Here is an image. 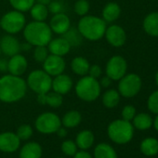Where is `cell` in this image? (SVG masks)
I'll return each mask as SVG.
<instances>
[{"label":"cell","mask_w":158,"mask_h":158,"mask_svg":"<svg viewBox=\"0 0 158 158\" xmlns=\"http://www.w3.org/2000/svg\"><path fill=\"white\" fill-rule=\"evenodd\" d=\"M136 115V109L132 105H127L122 110V118L126 121L133 120L134 116Z\"/></svg>","instance_id":"cell-37"},{"label":"cell","mask_w":158,"mask_h":158,"mask_svg":"<svg viewBox=\"0 0 158 158\" xmlns=\"http://www.w3.org/2000/svg\"><path fill=\"white\" fill-rule=\"evenodd\" d=\"M56 133L58 134V136L59 137H60V138H64V137H66V135H67V131H66V129L64 128V127H59V129L56 131Z\"/></svg>","instance_id":"cell-43"},{"label":"cell","mask_w":158,"mask_h":158,"mask_svg":"<svg viewBox=\"0 0 158 158\" xmlns=\"http://www.w3.org/2000/svg\"><path fill=\"white\" fill-rule=\"evenodd\" d=\"M155 82H156V84H157V86H158V72H157L156 74H155Z\"/></svg>","instance_id":"cell-46"},{"label":"cell","mask_w":158,"mask_h":158,"mask_svg":"<svg viewBox=\"0 0 158 158\" xmlns=\"http://www.w3.org/2000/svg\"><path fill=\"white\" fill-rule=\"evenodd\" d=\"M140 151L146 156H153L158 153V140L154 138H147L140 143Z\"/></svg>","instance_id":"cell-26"},{"label":"cell","mask_w":158,"mask_h":158,"mask_svg":"<svg viewBox=\"0 0 158 158\" xmlns=\"http://www.w3.org/2000/svg\"><path fill=\"white\" fill-rule=\"evenodd\" d=\"M89 67H90V64L89 60L84 57H75L72 60V62H71L72 71L75 74L80 75V76L87 75L89 73Z\"/></svg>","instance_id":"cell-21"},{"label":"cell","mask_w":158,"mask_h":158,"mask_svg":"<svg viewBox=\"0 0 158 158\" xmlns=\"http://www.w3.org/2000/svg\"><path fill=\"white\" fill-rule=\"evenodd\" d=\"M48 49L46 48V46H37L35 48L34 51V59L36 62H41L43 63L44 60L48 58Z\"/></svg>","instance_id":"cell-33"},{"label":"cell","mask_w":158,"mask_h":158,"mask_svg":"<svg viewBox=\"0 0 158 158\" xmlns=\"http://www.w3.org/2000/svg\"><path fill=\"white\" fill-rule=\"evenodd\" d=\"M0 56H1V49H0Z\"/></svg>","instance_id":"cell-47"},{"label":"cell","mask_w":158,"mask_h":158,"mask_svg":"<svg viewBox=\"0 0 158 158\" xmlns=\"http://www.w3.org/2000/svg\"><path fill=\"white\" fill-rule=\"evenodd\" d=\"M61 151L64 154L68 156H73L77 151L76 143L70 139L64 140L61 144Z\"/></svg>","instance_id":"cell-34"},{"label":"cell","mask_w":158,"mask_h":158,"mask_svg":"<svg viewBox=\"0 0 158 158\" xmlns=\"http://www.w3.org/2000/svg\"><path fill=\"white\" fill-rule=\"evenodd\" d=\"M21 139L13 132H4L0 134V151L13 152L20 147Z\"/></svg>","instance_id":"cell-15"},{"label":"cell","mask_w":158,"mask_h":158,"mask_svg":"<svg viewBox=\"0 0 158 158\" xmlns=\"http://www.w3.org/2000/svg\"><path fill=\"white\" fill-rule=\"evenodd\" d=\"M121 14V8L117 3L110 2L106 4L102 10V15L105 23H114L115 22Z\"/></svg>","instance_id":"cell-20"},{"label":"cell","mask_w":158,"mask_h":158,"mask_svg":"<svg viewBox=\"0 0 158 158\" xmlns=\"http://www.w3.org/2000/svg\"><path fill=\"white\" fill-rule=\"evenodd\" d=\"M8 71V60L0 58V72L5 73Z\"/></svg>","instance_id":"cell-42"},{"label":"cell","mask_w":158,"mask_h":158,"mask_svg":"<svg viewBox=\"0 0 158 158\" xmlns=\"http://www.w3.org/2000/svg\"><path fill=\"white\" fill-rule=\"evenodd\" d=\"M76 146L81 150L89 149L94 143V135L90 130H83L76 136Z\"/></svg>","instance_id":"cell-23"},{"label":"cell","mask_w":158,"mask_h":158,"mask_svg":"<svg viewBox=\"0 0 158 158\" xmlns=\"http://www.w3.org/2000/svg\"><path fill=\"white\" fill-rule=\"evenodd\" d=\"M112 79L109 77V76H103L102 78V80H101V82H100V85H101V87H103V88H108L111 84H112Z\"/></svg>","instance_id":"cell-40"},{"label":"cell","mask_w":158,"mask_h":158,"mask_svg":"<svg viewBox=\"0 0 158 158\" xmlns=\"http://www.w3.org/2000/svg\"><path fill=\"white\" fill-rule=\"evenodd\" d=\"M72 88H73V79L69 75L64 74L63 73L54 76V78L52 79L51 89H53V91L60 95L67 94L68 92L71 91Z\"/></svg>","instance_id":"cell-17"},{"label":"cell","mask_w":158,"mask_h":158,"mask_svg":"<svg viewBox=\"0 0 158 158\" xmlns=\"http://www.w3.org/2000/svg\"><path fill=\"white\" fill-rule=\"evenodd\" d=\"M31 16L34 19V21L36 22H45L48 16V6L39 4V3H35L33 7L30 9Z\"/></svg>","instance_id":"cell-28"},{"label":"cell","mask_w":158,"mask_h":158,"mask_svg":"<svg viewBox=\"0 0 158 158\" xmlns=\"http://www.w3.org/2000/svg\"><path fill=\"white\" fill-rule=\"evenodd\" d=\"M104 35L107 42L114 48H120L124 46L127 41V34L125 30L116 24L107 27Z\"/></svg>","instance_id":"cell-12"},{"label":"cell","mask_w":158,"mask_h":158,"mask_svg":"<svg viewBox=\"0 0 158 158\" xmlns=\"http://www.w3.org/2000/svg\"><path fill=\"white\" fill-rule=\"evenodd\" d=\"M48 12L54 15L62 12L63 5L60 2V0H55V1H50V3L48 5Z\"/></svg>","instance_id":"cell-38"},{"label":"cell","mask_w":158,"mask_h":158,"mask_svg":"<svg viewBox=\"0 0 158 158\" xmlns=\"http://www.w3.org/2000/svg\"><path fill=\"white\" fill-rule=\"evenodd\" d=\"M152 126V118L150 114L145 113H140L136 114L133 118V127L139 130L149 129Z\"/></svg>","instance_id":"cell-27"},{"label":"cell","mask_w":158,"mask_h":158,"mask_svg":"<svg viewBox=\"0 0 158 158\" xmlns=\"http://www.w3.org/2000/svg\"><path fill=\"white\" fill-rule=\"evenodd\" d=\"M16 134L21 140H26L33 135V128L30 125L24 124L19 127Z\"/></svg>","instance_id":"cell-35"},{"label":"cell","mask_w":158,"mask_h":158,"mask_svg":"<svg viewBox=\"0 0 158 158\" xmlns=\"http://www.w3.org/2000/svg\"><path fill=\"white\" fill-rule=\"evenodd\" d=\"M101 85L98 79L89 75H84L75 85V93L77 97L84 102H94L101 95Z\"/></svg>","instance_id":"cell-4"},{"label":"cell","mask_w":158,"mask_h":158,"mask_svg":"<svg viewBox=\"0 0 158 158\" xmlns=\"http://www.w3.org/2000/svg\"><path fill=\"white\" fill-rule=\"evenodd\" d=\"M95 158H117L114 149L107 143H100L94 150Z\"/></svg>","instance_id":"cell-25"},{"label":"cell","mask_w":158,"mask_h":158,"mask_svg":"<svg viewBox=\"0 0 158 158\" xmlns=\"http://www.w3.org/2000/svg\"><path fill=\"white\" fill-rule=\"evenodd\" d=\"M106 23L102 18L94 15H85L78 22L77 31L82 37L90 40L98 41L104 36L106 31Z\"/></svg>","instance_id":"cell-2"},{"label":"cell","mask_w":158,"mask_h":158,"mask_svg":"<svg viewBox=\"0 0 158 158\" xmlns=\"http://www.w3.org/2000/svg\"><path fill=\"white\" fill-rule=\"evenodd\" d=\"M147 105H148V109L152 113L158 114V90L152 92L150 95L147 102Z\"/></svg>","instance_id":"cell-36"},{"label":"cell","mask_w":158,"mask_h":158,"mask_svg":"<svg viewBox=\"0 0 158 158\" xmlns=\"http://www.w3.org/2000/svg\"><path fill=\"white\" fill-rule=\"evenodd\" d=\"M20 41L12 35H6L0 39V49L6 56L11 57L20 53L22 47Z\"/></svg>","instance_id":"cell-14"},{"label":"cell","mask_w":158,"mask_h":158,"mask_svg":"<svg viewBox=\"0 0 158 158\" xmlns=\"http://www.w3.org/2000/svg\"><path fill=\"white\" fill-rule=\"evenodd\" d=\"M27 67L28 62L26 58L20 53L11 56L10 59L8 60V71L10 74L21 76L25 73Z\"/></svg>","instance_id":"cell-16"},{"label":"cell","mask_w":158,"mask_h":158,"mask_svg":"<svg viewBox=\"0 0 158 158\" xmlns=\"http://www.w3.org/2000/svg\"><path fill=\"white\" fill-rule=\"evenodd\" d=\"M143 29L151 36H158V12L148 14L143 20Z\"/></svg>","instance_id":"cell-19"},{"label":"cell","mask_w":158,"mask_h":158,"mask_svg":"<svg viewBox=\"0 0 158 158\" xmlns=\"http://www.w3.org/2000/svg\"><path fill=\"white\" fill-rule=\"evenodd\" d=\"M72 46L65 37H57L51 39L48 44V52L52 55L57 56H65L71 49Z\"/></svg>","instance_id":"cell-18"},{"label":"cell","mask_w":158,"mask_h":158,"mask_svg":"<svg viewBox=\"0 0 158 158\" xmlns=\"http://www.w3.org/2000/svg\"><path fill=\"white\" fill-rule=\"evenodd\" d=\"M26 84L35 93L45 94L51 90L52 77L44 70H35L29 73Z\"/></svg>","instance_id":"cell-6"},{"label":"cell","mask_w":158,"mask_h":158,"mask_svg":"<svg viewBox=\"0 0 158 158\" xmlns=\"http://www.w3.org/2000/svg\"><path fill=\"white\" fill-rule=\"evenodd\" d=\"M42 148L37 142L26 143L20 152V158H41Z\"/></svg>","instance_id":"cell-22"},{"label":"cell","mask_w":158,"mask_h":158,"mask_svg":"<svg viewBox=\"0 0 158 158\" xmlns=\"http://www.w3.org/2000/svg\"><path fill=\"white\" fill-rule=\"evenodd\" d=\"M23 35L32 46H48L52 39V31L45 22H31L23 28Z\"/></svg>","instance_id":"cell-3"},{"label":"cell","mask_w":158,"mask_h":158,"mask_svg":"<svg viewBox=\"0 0 158 158\" xmlns=\"http://www.w3.org/2000/svg\"><path fill=\"white\" fill-rule=\"evenodd\" d=\"M102 73V70L101 68V66L97 65V64H94V65H91L89 67V75L93 77V78H96L98 79L99 77H101Z\"/></svg>","instance_id":"cell-39"},{"label":"cell","mask_w":158,"mask_h":158,"mask_svg":"<svg viewBox=\"0 0 158 158\" xmlns=\"http://www.w3.org/2000/svg\"><path fill=\"white\" fill-rule=\"evenodd\" d=\"M65 60L63 57L57 55H48L43 62V70L51 77L62 73L65 70Z\"/></svg>","instance_id":"cell-11"},{"label":"cell","mask_w":158,"mask_h":158,"mask_svg":"<svg viewBox=\"0 0 158 158\" xmlns=\"http://www.w3.org/2000/svg\"><path fill=\"white\" fill-rule=\"evenodd\" d=\"M35 1H36L37 3H39V4H43V5L48 6V5L50 3L51 0H35Z\"/></svg>","instance_id":"cell-44"},{"label":"cell","mask_w":158,"mask_h":158,"mask_svg":"<svg viewBox=\"0 0 158 158\" xmlns=\"http://www.w3.org/2000/svg\"><path fill=\"white\" fill-rule=\"evenodd\" d=\"M73 158H92V156L90 155V153H89L86 151H81V152H76L75 154L73 155Z\"/></svg>","instance_id":"cell-41"},{"label":"cell","mask_w":158,"mask_h":158,"mask_svg":"<svg viewBox=\"0 0 158 158\" xmlns=\"http://www.w3.org/2000/svg\"><path fill=\"white\" fill-rule=\"evenodd\" d=\"M9 1L15 10L21 12L29 11L33 5L35 3V0H9Z\"/></svg>","instance_id":"cell-31"},{"label":"cell","mask_w":158,"mask_h":158,"mask_svg":"<svg viewBox=\"0 0 158 158\" xmlns=\"http://www.w3.org/2000/svg\"><path fill=\"white\" fill-rule=\"evenodd\" d=\"M26 25V19L23 12L11 10L4 14L0 20V27L10 35H15L23 30Z\"/></svg>","instance_id":"cell-7"},{"label":"cell","mask_w":158,"mask_h":158,"mask_svg":"<svg viewBox=\"0 0 158 158\" xmlns=\"http://www.w3.org/2000/svg\"><path fill=\"white\" fill-rule=\"evenodd\" d=\"M44 97H45V104H48L52 108L60 107L63 102L62 95H60L55 91H53V92L48 91V93H45Z\"/></svg>","instance_id":"cell-30"},{"label":"cell","mask_w":158,"mask_h":158,"mask_svg":"<svg viewBox=\"0 0 158 158\" xmlns=\"http://www.w3.org/2000/svg\"><path fill=\"white\" fill-rule=\"evenodd\" d=\"M141 78L137 73H126L118 84V92L125 98L136 96L141 89Z\"/></svg>","instance_id":"cell-8"},{"label":"cell","mask_w":158,"mask_h":158,"mask_svg":"<svg viewBox=\"0 0 158 158\" xmlns=\"http://www.w3.org/2000/svg\"><path fill=\"white\" fill-rule=\"evenodd\" d=\"M89 3L88 0H77L74 4V7H73V10H74V12L79 15V16H85L88 14L89 10Z\"/></svg>","instance_id":"cell-32"},{"label":"cell","mask_w":158,"mask_h":158,"mask_svg":"<svg viewBox=\"0 0 158 158\" xmlns=\"http://www.w3.org/2000/svg\"><path fill=\"white\" fill-rule=\"evenodd\" d=\"M26 81L21 76L7 74L0 77V101L12 103L21 101L27 91Z\"/></svg>","instance_id":"cell-1"},{"label":"cell","mask_w":158,"mask_h":158,"mask_svg":"<svg viewBox=\"0 0 158 158\" xmlns=\"http://www.w3.org/2000/svg\"><path fill=\"white\" fill-rule=\"evenodd\" d=\"M127 63L122 56H113L106 64V75L113 81H118L127 73Z\"/></svg>","instance_id":"cell-10"},{"label":"cell","mask_w":158,"mask_h":158,"mask_svg":"<svg viewBox=\"0 0 158 158\" xmlns=\"http://www.w3.org/2000/svg\"><path fill=\"white\" fill-rule=\"evenodd\" d=\"M152 124H153V126H154V128L158 131V114H157V116L155 117V119H154V121L152 122Z\"/></svg>","instance_id":"cell-45"},{"label":"cell","mask_w":158,"mask_h":158,"mask_svg":"<svg viewBox=\"0 0 158 158\" xmlns=\"http://www.w3.org/2000/svg\"><path fill=\"white\" fill-rule=\"evenodd\" d=\"M35 128L42 134H52L55 133L61 126L60 117L50 112L41 114L35 120Z\"/></svg>","instance_id":"cell-9"},{"label":"cell","mask_w":158,"mask_h":158,"mask_svg":"<svg viewBox=\"0 0 158 158\" xmlns=\"http://www.w3.org/2000/svg\"><path fill=\"white\" fill-rule=\"evenodd\" d=\"M120 94L115 89H109L102 95V103L106 108H114L120 102Z\"/></svg>","instance_id":"cell-29"},{"label":"cell","mask_w":158,"mask_h":158,"mask_svg":"<svg viewBox=\"0 0 158 158\" xmlns=\"http://www.w3.org/2000/svg\"><path fill=\"white\" fill-rule=\"evenodd\" d=\"M48 25L52 33L63 35L71 28V21L66 14L60 12L58 14H54L52 16Z\"/></svg>","instance_id":"cell-13"},{"label":"cell","mask_w":158,"mask_h":158,"mask_svg":"<svg viewBox=\"0 0 158 158\" xmlns=\"http://www.w3.org/2000/svg\"><path fill=\"white\" fill-rule=\"evenodd\" d=\"M58 158H63V157H58Z\"/></svg>","instance_id":"cell-48"},{"label":"cell","mask_w":158,"mask_h":158,"mask_svg":"<svg viewBox=\"0 0 158 158\" xmlns=\"http://www.w3.org/2000/svg\"><path fill=\"white\" fill-rule=\"evenodd\" d=\"M109 138L117 144H126L129 142L134 134V127L129 121L117 119L108 126Z\"/></svg>","instance_id":"cell-5"},{"label":"cell","mask_w":158,"mask_h":158,"mask_svg":"<svg viewBox=\"0 0 158 158\" xmlns=\"http://www.w3.org/2000/svg\"><path fill=\"white\" fill-rule=\"evenodd\" d=\"M81 120H82L81 114L79 113L78 111L72 110V111L67 112L63 115L62 120H61V124L65 127L73 128V127H77L79 124H80Z\"/></svg>","instance_id":"cell-24"}]
</instances>
